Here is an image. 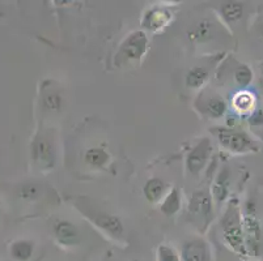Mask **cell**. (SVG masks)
I'll return each instance as SVG.
<instances>
[{"label": "cell", "mask_w": 263, "mask_h": 261, "mask_svg": "<svg viewBox=\"0 0 263 261\" xmlns=\"http://www.w3.org/2000/svg\"><path fill=\"white\" fill-rule=\"evenodd\" d=\"M259 37L263 39V24L259 26Z\"/></svg>", "instance_id": "cell-26"}, {"label": "cell", "mask_w": 263, "mask_h": 261, "mask_svg": "<svg viewBox=\"0 0 263 261\" xmlns=\"http://www.w3.org/2000/svg\"><path fill=\"white\" fill-rule=\"evenodd\" d=\"M17 195L20 196V198L26 201L37 200L41 195H42V188H41L40 184L37 183H25L18 188Z\"/></svg>", "instance_id": "cell-24"}, {"label": "cell", "mask_w": 263, "mask_h": 261, "mask_svg": "<svg viewBox=\"0 0 263 261\" xmlns=\"http://www.w3.org/2000/svg\"><path fill=\"white\" fill-rule=\"evenodd\" d=\"M210 80V69L205 66H194L186 72L185 85L187 89H202Z\"/></svg>", "instance_id": "cell-15"}, {"label": "cell", "mask_w": 263, "mask_h": 261, "mask_svg": "<svg viewBox=\"0 0 263 261\" xmlns=\"http://www.w3.org/2000/svg\"><path fill=\"white\" fill-rule=\"evenodd\" d=\"M76 208L80 210V213L84 215L85 218L96 226L100 231L106 234L109 238L114 239V240L121 242L124 236V225L122 219L118 215L113 214V213L105 212V210L100 209L97 207L88 204L87 201H78L76 203Z\"/></svg>", "instance_id": "cell-4"}, {"label": "cell", "mask_w": 263, "mask_h": 261, "mask_svg": "<svg viewBox=\"0 0 263 261\" xmlns=\"http://www.w3.org/2000/svg\"><path fill=\"white\" fill-rule=\"evenodd\" d=\"M210 191H211L216 209H219L226 201L229 200V195H231V170L228 167H221V170L217 172L214 183L210 187Z\"/></svg>", "instance_id": "cell-13"}, {"label": "cell", "mask_w": 263, "mask_h": 261, "mask_svg": "<svg viewBox=\"0 0 263 261\" xmlns=\"http://www.w3.org/2000/svg\"><path fill=\"white\" fill-rule=\"evenodd\" d=\"M220 231L227 247L238 256H248L242 230V205L237 198H229L220 217Z\"/></svg>", "instance_id": "cell-1"}, {"label": "cell", "mask_w": 263, "mask_h": 261, "mask_svg": "<svg viewBox=\"0 0 263 261\" xmlns=\"http://www.w3.org/2000/svg\"><path fill=\"white\" fill-rule=\"evenodd\" d=\"M197 109L200 114L204 115L205 118L212 119V121H219L224 118L228 111V105L227 101L217 93H211V94H202L198 98Z\"/></svg>", "instance_id": "cell-11"}, {"label": "cell", "mask_w": 263, "mask_h": 261, "mask_svg": "<svg viewBox=\"0 0 263 261\" xmlns=\"http://www.w3.org/2000/svg\"><path fill=\"white\" fill-rule=\"evenodd\" d=\"M253 77L254 73L248 64H238L233 69V81L237 84L238 88H241V90L248 89L249 85L253 83Z\"/></svg>", "instance_id": "cell-22"}, {"label": "cell", "mask_w": 263, "mask_h": 261, "mask_svg": "<svg viewBox=\"0 0 263 261\" xmlns=\"http://www.w3.org/2000/svg\"><path fill=\"white\" fill-rule=\"evenodd\" d=\"M214 30V23L209 18H203L189 30V38L194 42H205L211 38Z\"/></svg>", "instance_id": "cell-21"}, {"label": "cell", "mask_w": 263, "mask_h": 261, "mask_svg": "<svg viewBox=\"0 0 263 261\" xmlns=\"http://www.w3.org/2000/svg\"><path fill=\"white\" fill-rule=\"evenodd\" d=\"M169 186L159 176H152L143 186V195L151 204H160L169 192Z\"/></svg>", "instance_id": "cell-14"}, {"label": "cell", "mask_w": 263, "mask_h": 261, "mask_svg": "<svg viewBox=\"0 0 263 261\" xmlns=\"http://www.w3.org/2000/svg\"><path fill=\"white\" fill-rule=\"evenodd\" d=\"M148 51V37L143 30H134L119 46L118 52L116 55L117 63L123 64L138 63L144 57Z\"/></svg>", "instance_id": "cell-6"}, {"label": "cell", "mask_w": 263, "mask_h": 261, "mask_svg": "<svg viewBox=\"0 0 263 261\" xmlns=\"http://www.w3.org/2000/svg\"><path fill=\"white\" fill-rule=\"evenodd\" d=\"M179 253L182 261H212L211 247L202 236H194L183 242Z\"/></svg>", "instance_id": "cell-10"}, {"label": "cell", "mask_w": 263, "mask_h": 261, "mask_svg": "<svg viewBox=\"0 0 263 261\" xmlns=\"http://www.w3.org/2000/svg\"><path fill=\"white\" fill-rule=\"evenodd\" d=\"M262 73H263V71H262Z\"/></svg>", "instance_id": "cell-27"}, {"label": "cell", "mask_w": 263, "mask_h": 261, "mask_svg": "<svg viewBox=\"0 0 263 261\" xmlns=\"http://www.w3.org/2000/svg\"><path fill=\"white\" fill-rule=\"evenodd\" d=\"M182 207V198H181V191L176 187L171 188L169 192L166 193L162 201L160 203V212L162 213L166 217H172V215H176L177 213L181 210Z\"/></svg>", "instance_id": "cell-17"}, {"label": "cell", "mask_w": 263, "mask_h": 261, "mask_svg": "<svg viewBox=\"0 0 263 261\" xmlns=\"http://www.w3.org/2000/svg\"><path fill=\"white\" fill-rule=\"evenodd\" d=\"M214 198L210 188H198L191 193L187 203L189 221L197 226L200 233H205L215 218Z\"/></svg>", "instance_id": "cell-3"}, {"label": "cell", "mask_w": 263, "mask_h": 261, "mask_svg": "<svg viewBox=\"0 0 263 261\" xmlns=\"http://www.w3.org/2000/svg\"><path fill=\"white\" fill-rule=\"evenodd\" d=\"M173 18V13L166 7H151L147 9L142 18V26L145 30L151 32H159L162 28L168 25Z\"/></svg>", "instance_id": "cell-12"}, {"label": "cell", "mask_w": 263, "mask_h": 261, "mask_svg": "<svg viewBox=\"0 0 263 261\" xmlns=\"http://www.w3.org/2000/svg\"><path fill=\"white\" fill-rule=\"evenodd\" d=\"M11 257L16 261H28L34 253V242L29 239H18L11 244Z\"/></svg>", "instance_id": "cell-18"}, {"label": "cell", "mask_w": 263, "mask_h": 261, "mask_svg": "<svg viewBox=\"0 0 263 261\" xmlns=\"http://www.w3.org/2000/svg\"><path fill=\"white\" fill-rule=\"evenodd\" d=\"M156 261H182L181 253L173 246L161 244L156 250Z\"/></svg>", "instance_id": "cell-25"}, {"label": "cell", "mask_w": 263, "mask_h": 261, "mask_svg": "<svg viewBox=\"0 0 263 261\" xmlns=\"http://www.w3.org/2000/svg\"><path fill=\"white\" fill-rule=\"evenodd\" d=\"M217 143L226 152L232 154H246L259 152V145L249 133L234 127H216L212 129Z\"/></svg>", "instance_id": "cell-5"}, {"label": "cell", "mask_w": 263, "mask_h": 261, "mask_svg": "<svg viewBox=\"0 0 263 261\" xmlns=\"http://www.w3.org/2000/svg\"><path fill=\"white\" fill-rule=\"evenodd\" d=\"M84 161L93 169H102L110 162V154L102 147H90L85 150Z\"/></svg>", "instance_id": "cell-19"}, {"label": "cell", "mask_w": 263, "mask_h": 261, "mask_svg": "<svg viewBox=\"0 0 263 261\" xmlns=\"http://www.w3.org/2000/svg\"><path fill=\"white\" fill-rule=\"evenodd\" d=\"M232 107L240 115H252L255 110V95L248 89L240 90L234 94Z\"/></svg>", "instance_id": "cell-16"}, {"label": "cell", "mask_w": 263, "mask_h": 261, "mask_svg": "<svg viewBox=\"0 0 263 261\" xmlns=\"http://www.w3.org/2000/svg\"><path fill=\"white\" fill-rule=\"evenodd\" d=\"M52 234L57 243L63 247H73L81 240L78 225L67 218H55L52 222Z\"/></svg>", "instance_id": "cell-9"}, {"label": "cell", "mask_w": 263, "mask_h": 261, "mask_svg": "<svg viewBox=\"0 0 263 261\" xmlns=\"http://www.w3.org/2000/svg\"><path fill=\"white\" fill-rule=\"evenodd\" d=\"M44 106L49 111L58 112L64 107V98L58 90H50L44 95Z\"/></svg>", "instance_id": "cell-23"}, {"label": "cell", "mask_w": 263, "mask_h": 261, "mask_svg": "<svg viewBox=\"0 0 263 261\" xmlns=\"http://www.w3.org/2000/svg\"><path fill=\"white\" fill-rule=\"evenodd\" d=\"M32 155L34 164L44 171H50L57 165V149L55 144L47 136H41L33 143Z\"/></svg>", "instance_id": "cell-8"}, {"label": "cell", "mask_w": 263, "mask_h": 261, "mask_svg": "<svg viewBox=\"0 0 263 261\" xmlns=\"http://www.w3.org/2000/svg\"><path fill=\"white\" fill-rule=\"evenodd\" d=\"M242 230L248 256L259 257L263 251V229L253 198H248L242 207Z\"/></svg>", "instance_id": "cell-2"}, {"label": "cell", "mask_w": 263, "mask_h": 261, "mask_svg": "<svg viewBox=\"0 0 263 261\" xmlns=\"http://www.w3.org/2000/svg\"><path fill=\"white\" fill-rule=\"evenodd\" d=\"M214 147L209 137H203L194 144L187 152L185 158L186 174L193 178H199L200 174L204 171L210 159L212 157Z\"/></svg>", "instance_id": "cell-7"}, {"label": "cell", "mask_w": 263, "mask_h": 261, "mask_svg": "<svg viewBox=\"0 0 263 261\" xmlns=\"http://www.w3.org/2000/svg\"><path fill=\"white\" fill-rule=\"evenodd\" d=\"M243 4L240 2H226L220 6V14L228 25L238 23L243 16Z\"/></svg>", "instance_id": "cell-20"}]
</instances>
